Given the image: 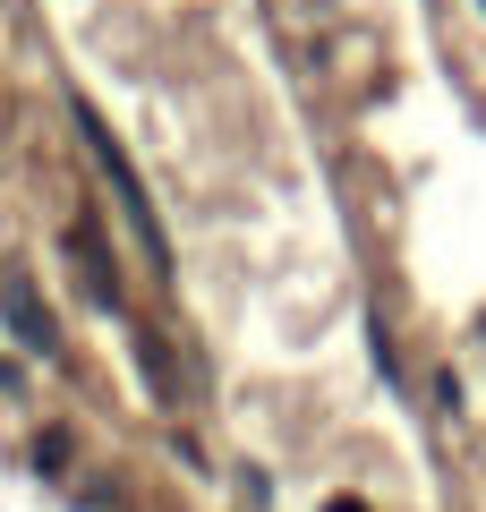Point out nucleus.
Returning a JSON list of instances; mask_svg holds the SVG:
<instances>
[{
	"mask_svg": "<svg viewBox=\"0 0 486 512\" xmlns=\"http://www.w3.org/2000/svg\"><path fill=\"white\" fill-rule=\"evenodd\" d=\"M9 325H18V333H26V342H43V350H52V316H43V308H35V299H26V291H18V299H9Z\"/></svg>",
	"mask_w": 486,
	"mask_h": 512,
	"instance_id": "f257e3e1",
	"label": "nucleus"
},
{
	"mask_svg": "<svg viewBox=\"0 0 486 512\" xmlns=\"http://www.w3.org/2000/svg\"><path fill=\"white\" fill-rule=\"evenodd\" d=\"M333 512H359V504H333Z\"/></svg>",
	"mask_w": 486,
	"mask_h": 512,
	"instance_id": "f03ea898",
	"label": "nucleus"
}]
</instances>
